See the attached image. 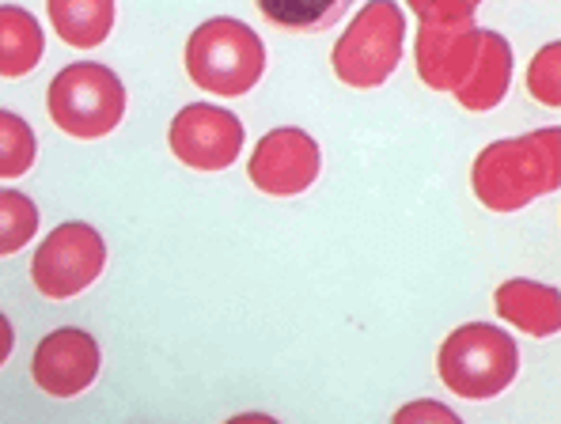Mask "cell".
<instances>
[{
  "mask_svg": "<svg viewBox=\"0 0 561 424\" xmlns=\"http://www.w3.org/2000/svg\"><path fill=\"white\" fill-rule=\"evenodd\" d=\"M46 12L61 43L77 49H95L114 27V0H49Z\"/></svg>",
  "mask_w": 561,
  "mask_h": 424,
  "instance_id": "5bb4252c",
  "label": "cell"
},
{
  "mask_svg": "<svg viewBox=\"0 0 561 424\" xmlns=\"http://www.w3.org/2000/svg\"><path fill=\"white\" fill-rule=\"evenodd\" d=\"M527 91L539 103L561 106V43H550L535 54V61L527 65Z\"/></svg>",
  "mask_w": 561,
  "mask_h": 424,
  "instance_id": "e0dca14e",
  "label": "cell"
},
{
  "mask_svg": "<svg viewBox=\"0 0 561 424\" xmlns=\"http://www.w3.org/2000/svg\"><path fill=\"white\" fill-rule=\"evenodd\" d=\"M46 54V35L27 8L0 4V77H27Z\"/></svg>",
  "mask_w": 561,
  "mask_h": 424,
  "instance_id": "4fadbf2b",
  "label": "cell"
},
{
  "mask_svg": "<svg viewBox=\"0 0 561 424\" xmlns=\"http://www.w3.org/2000/svg\"><path fill=\"white\" fill-rule=\"evenodd\" d=\"M31 376L54 398L84 394L99 376V345L92 334L77 326H61L46 334L35 348Z\"/></svg>",
  "mask_w": 561,
  "mask_h": 424,
  "instance_id": "30bf717a",
  "label": "cell"
},
{
  "mask_svg": "<svg viewBox=\"0 0 561 424\" xmlns=\"http://www.w3.org/2000/svg\"><path fill=\"white\" fill-rule=\"evenodd\" d=\"M402 43H407V12L391 0H373L342 31L330 61L342 84L373 91L399 69Z\"/></svg>",
  "mask_w": 561,
  "mask_h": 424,
  "instance_id": "5b68a950",
  "label": "cell"
},
{
  "mask_svg": "<svg viewBox=\"0 0 561 424\" xmlns=\"http://www.w3.org/2000/svg\"><path fill=\"white\" fill-rule=\"evenodd\" d=\"M410 12L417 15V77L436 91H456L470 77L482 46L474 0H414Z\"/></svg>",
  "mask_w": 561,
  "mask_h": 424,
  "instance_id": "7a4b0ae2",
  "label": "cell"
},
{
  "mask_svg": "<svg viewBox=\"0 0 561 424\" xmlns=\"http://www.w3.org/2000/svg\"><path fill=\"white\" fill-rule=\"evenodd\" d=\"M391 424H463V421H459L444 402H433V398H417V402L402 405V410L391 417Z\"/></svg>",
  "mask_w": 561,
  "mask_h": 424,
  "instance_id": "d6986e66",
  "label": "cell"
},
{
  "mask_svg": "<svg viewBox=\"0 0 561 424\" xmlns=\"http://www.w3.org/2000/svg\"><path fill=\"white\" fill-rule=\"evenodd\" d=\"M35 129L12 111H0V179H20L35 168Z\"/></svg>",
  "mask_w": 561,
  "mask_h": 424,
  "instance_id": "9a60e30c",
  "label": "cell"
},
{
  "mask_svg": "<svg viewBox=\"0 0 561 424\" xmlns=\"http://www.w3.org/2000/svg\"><path fill=\"white\" fill-rule=\"evenodd\" d=\"M171 152L194 171H225L243 152V122L217 103H190L171 122Z\"/></svg>",
  "mask_w": 561,
  "mask_h": 424,
  "instance_id": "ba28073f",
  "label": "cell"
},
{
  "mask_svg": "<svg viewBox=\"0 0 561 424\" xmlns=\"http://www.w3.org/2000/svg\"><path fill=\"white\" fill-rule=\"evenodd\" d=\"M228 424H277V421L266 417V413H239V417H232Z\"/></svg>",
  "mask_w": 561,
  "mask_h": 424,
  "instance_id": "44dd1931",
  "label": "cell"
},
{
  "mask_svg": "<svg viewBox=\"0 0 561 424\" xmlns=\"http://www.w3.org/2000/svg\"><path fill=\"white\" fill-rule=\"evenodd\" d=\"M319 168H323V156H319L316 137L288 126V129L266 133V137L254 145L247 174H251V182L262 194L293 197V194H304V190L319 179Z\"/></svg>",
  "mask_w": 561,
  "mask_h": 424,
  "instance_id": "9c48e42d",
  "label": "cell"
},
{
  "mask_svg": "<svg viewBox=\"0 0 561 424\" xmlns=\"http://www.w3.org/2000/svg\"><path fill=\"white\" fill-rule=\"evenodd\" d=\"M186 72L197 88L213 95H247L266 72V46L247 23L217 15L190 35Z\"/></svg>",
  "mask_w": 561,
  "mask_h": 424,
  "instance_id": "3957f363",
  "label": "cell"
},
{
  "mask_svg": "<svg viewBox=\"0 0 561 424\" xmlns=\"http://www.w3.org/2000/svg\"><path fill=\"white\" fill-rule=\"evenodd\" d=\"M38 209L20 190H0V257L15 254L35 239Z\"/></svg>",
  "mask_w": 561,
  "mask_h": 424,
  "instance_id": "2e32d148",
  "label": "cell"
},
{
  "mask_svg": "<svg viewBox=\"0 0 561 424\" xmlns=\"http://www.w3.org/2000/svg\"><path fill=\"white\" fill-rule=\"evenodd\" d=\"M106 265V243L92 224H61L38 243L31 277L35 288L49 299H72L95 285Z\"/></svg>",
  "mask_w": 561,
  "mask_h": 424,
  "instance_id": "52a82bcc",
  "label": "cell"
},
{
  "mask_svg": "<svg viewBox=\"0 0 561 424\" xmlns=\"http://www.w3.org/2000/svg\"><path fill=\"white\" fill-rule=\"evenodd\" d=\"M508 84H513V46H508V38L501 31H482L474 69L456 88L459 106H467V111H493L508 95Z\"/></svg>",
  "mask_w": 561,
  "mask_h": 424,
  "instance_id": "7c38bea8",
  "label": "cell"
},
{
  "mask_svg": "<svg viewBox=\"0 0 561 424\" xmlns=\"http://www.w3.org/2000/svg\"><path fill=\"white\" fill-rule=\"evenodd\" d=\"M493 307L505 322L531 337H554L561 326V293L539 280L513 277L493 293Z\"/></svg>",
  "mask_w": 561,
  "mask_h": 424,
  "instance_id": "8fae6325",
  "label": "cell"
},
{
  "mask_svg": "<svg viewBox=\"0 0 561 424\" xmlns=\"http://www.w3.org/2000/svg\"><path fill=\"white\" fill-rule=\"evenodd\" d=\"M470 186L493 213H516L535 197L554 194L561 190V129H535L485 145L470 171Z\"/></svg>",
  "mask_w": 561,
  "mask_h": 424,
  "instance_id": "6da1fadb",
  "label": "cell"
},
{
  "mask_svg": "<svg viewBox=\"0 0 561 424\" xmlns=\"http://www.w3.org/2000/svg\"><path fill=\"white\" fill-rule=\"evenodd\" d=\"M12 348H15V330H12V322L0 314V364L12 356Z\"/></svg>",
  "mask_w": 561,
  "mask_h": 424,
  "instance_id": "ffe728a7",
  "label": "cell"
},
{
  "mask_svg": "<svg viewBox=\"0 0 561 424\" xmlns=\"http://www.w3.org/2000/svg\"><path fill=\"white\" fill-rule=\"evenodd\" d=\"M46 106L61 133L80 140H99L126 114V88L106 65L80 61L49 80Z\"/></svg>",
  "mask_w": 561,
  "mask_h": 424,
  "instance_id": "8992f818",
  "label": "cell"
},
{
  "mask_svg": "<svg viewBox=\"0 0 561 424\" xmlns=\"http://www.w3.org/2000/svg\"><path fill=\"white\" fill-rule=\"evenodd\" d=\"M345 8L342 4H327V8H316V4H262V15L266 20L280 23V27H296V31H308V27H319V23H330L337 20Z\"/></svg>",
  "mask_w": 561,
  "mask_h": 424,
  "instance_id": "ac0fdd59",
  "label": "cell"
},
{
  "mask_svg": "<svg viewBox=\"0 0 561 424\" xmlns=\"http://www.w3.org/2000/svg\"><path fill=\"white\" fill-rule=\"evenodd\" d=\"M436 368H440V379L451 394L485 402V398H497L516 379L519 348L505 330L490 326V322H467L440 345Z\"/></svg>",
  "mask_w": 561,
  "mask_h": 424,
  "instance_id": "277c9868",
  "label": "cell"
}]
</instances>
